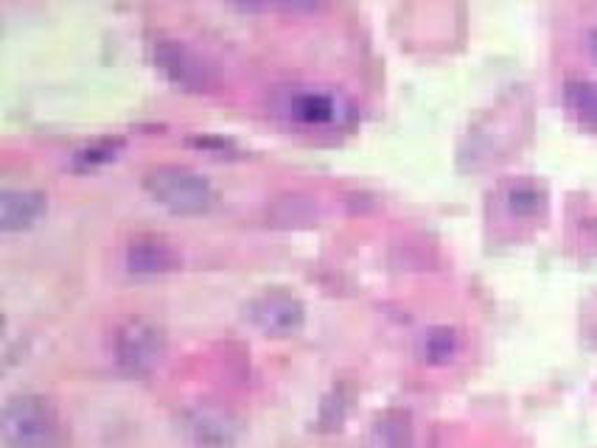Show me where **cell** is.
<instances>
[{"mask_svg":"<svg viewBox=\"0 0 597 448\" xmlns=\"http://www.w3.org/2000/svg\"><path fill=\"white\" fill-rule=\"evenodd\" d=\"M3 446L7 448H59L62 446V420L57 407L37 392L12 396L3 407Z\"/></svg>","mask_w":597,"mask_h":448,"instance_id":"obj_1","label":"cell"},{"mask_svg":"<svg viewBox=\"0 0 597 448\" xmlns=\"http://www.w3.org/2000/svg\"><path fill=\"white\" fill-rule=\"evenodd\" d=\"M143 191L160 205L180 216H199L213 208L217 191L211 180L188 166H155L143 175Z\"/></svg>","mask_w":597,"mask_h":448,"instance_id":"obj_2","label":"cell"},{"mask_svg":"<svg viewBox=\"0 0 597 448\" xmlns=\"http://www.w3.org/2000/svg\"><path fill=\"white\" fill-rule=\"evenodd\" d=\"M169 339L152 320H127L112 339V361L123 376H149L166 359Z\"/></svg>","mask_w":597,"mask_h":448,"instance_id":"obj_3","label":"cell"},{"mask_svg":"<svg viewBox=\"0 0 597 448\" xmlns=\"http://www.w3.org/2000/svg\"><path fill=\"white\" fill-rule=\"evenodd\" d=\"M272 110L300 127H337L348 118V104L337 93L317 88H283L272 96Z\"/></svg>","mask_w":597,"mask_h":448,"instance_id":"obj_4","label":"cell"},{"mask_svg":"<svg viewBox=\"0 0 597 448\" xmlns=\"http://www.w3.org/2000/svg\"><path fill=\"white\" fill-rule=\"evenodd\" d=\"M152 62L171 84L188 90V93H211L217 88V73L208 64V59H202V53H197L180 40L155 42Z\"/></svg>","mask_w":597,"mask_h":448,"instance_id":"obj_5","label":"cell"},{"mask_svg":"<svg viewBox=\"0 0 597 448\" xmlns=\"http://www.w3.org/2000/svg\"><path fill=\"white\" fill-rule=\"evenodd\" d=\"M180 435L193 448H233L241 440V420L228 407L193 404L180 415Z\"/></svg>","mask_w":597,"mask_h":448,"instance_id":"obj_6","label":"cell"},{"mask_svg":"<svg viewBox=\"0 0 597 448\" xmlns=\"http://www.w3.org/2000/svg\"><path fill=\"white\" fill-rule=\"evenodd\" d=\"M247 320L258 328L267 337H292L304 328L306 322V309L298 297L289 295V291L270 289L261 291L258 297H252L247 303Z\"/></svg>","mask_w":597,"mask_h":448,"instance_id":"obj_7","label":"cell"},{"mask_svg":"<svg viewBox=\"0 0 597 448\" xmlns=\"http://www.w3.org/2000/svg\"><path fill=\"white\" fill-rule=\"evenodd\" d=\"M123 267L136 278H163L182 267V258L169 241L158 236H138L123 250Z\"/></svg>","mask_w":597,"mask_h":448,"instance_id":"obj_8","label":"cell"},{"mask_svg":"<svg viewBox=\"0 0 597 448\" xmlns=\"http://www.w3.org/2000/svg\"><path fill=\"white\" fill-rule=\"evenodd\" d=\"M48 199L46 193L34 188H7L0 193V230L3 233H23L34 228L46 216Z\"/></svg>","mask_w":597,"mask_h":448,"instance_id":"obj_9","label":"cell"},{"mask_svg":"<svg viewBox=\"0 0 597 448\" xmlns=\"http://www.w3.org/2000/svg\"><path fill=\"white\" fill-rule=\"evenodd\" d=\"M123 146L121 138H99L90 146L79 149L73 155V169H96V166H105L107 160H112L118 155V149Z\"/></svg>","mask_w":597,"mask_h":448,"instance_id":"obj_10","label":"cell"},{"mask_svg":"<svg viewBox=\"0 0 597 448\" xmlns=\"http://www.w3.org/2000/svg\"><path fill=\"white\" fill-rule=\"evenodd\" d=\"M567 101L580 118L597 123V82L567 84Z\"/></svg>","mask_w":597,"mask_h":448,"instance_id":"obj_11","label":"cell"},{"mask_svg":"<svg viewBox=\"0 0 597 448\" xmlns=\"http://www.w3.org/2000/svg\"><path fill=\"white\" fill-rule=\"evenodd\" d=\"M228 3L258 9V12H311V9L322 7L326 0H228Z\"/></svg>","mask_w":597,"mask_h":448,"instance_id":"obj_12","label":"cell"},{"mask_svg":"<svg viewBox=\"0 0 597 448\" xmlns=\"http://www.w3.org/2000/svg\"><path fill=\"white\" fill-rule=\"evenodd\" d=\"M455 350H457V339H455V333L446 331V328H435V331H429L427 337H424V356H427L429 361L451 359Z\"/></svg>","mask_w":597,"mask_h":448,"instance_id":"obj_13","label":"cell"},{"mask_svg":"<svg viewBox=\"0 0 597 448\" xmlns=\"http://www.w3.org/2000/svg\"><path fill=\"white\" fill-rule=\"evenodd\" d=\"M541 202H545V193L536 186H530V182H519L508 193V205L516 213H536L541 208Z\"/></svg>","mask_w":597,"mask_h":448,"instance_id":"obj_14","label":"cell"},{"mask_svg":"<svg viewBox=\"0 0 597 448\" xmlns=\"http://www.w3.org/2000/svg\"><path fill=\"white\" fill-rule=\"evenodd\" d=\"M586 48H589L591 57L597 59V29H591L589 34H586Z\"/></svg>","mask_w":597,"mask_h":448,"instance_id":"obj_15","label":"cell"}]
</instances>
